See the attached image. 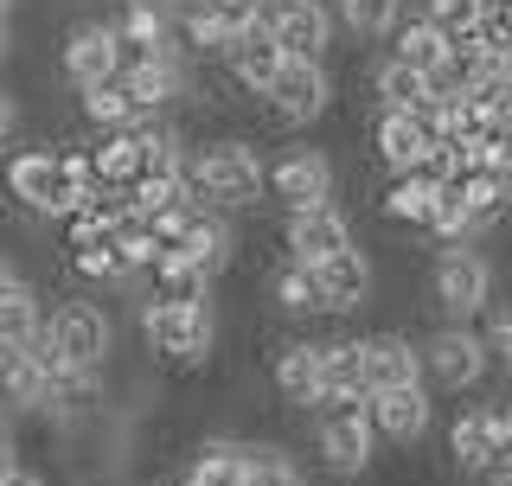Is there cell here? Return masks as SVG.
I'll list each match as a JSON object with an SVG mask.
<instances>
[{
  "label": "cell",
  "mask_w": 512,
  "mask_h": 486,
  "mask_svg": "<svg viewBox=\"0 0 512 486\" xmlns=\"http://www.w3.org/2000/svg\"><path fill=\"white\" fill-rule=\"evenodd\" d=\"M186 199L205 205V212H244V205L263 199V154L244 135H218L205 148L186 154Z\"/></svg>",
  "instance_id": "1"
},
{
  "label": "cell",
  "mask_w": 512,
  "mask_h": 486,
  "mask_svg": "<svg viewBox=\"0 0 512 486\" xmlns=\"http://www.w3.org/2000/svg\"><path fill=\"white\" fill-rule=\"evenodd\" d=\"M429 301L442 307V327H474L493 307V263L468 243H448L429 269Z\"/></svg>",
  "instance_id": "2"
},
{
  "label": "cell",
  "mask_w": 512,
  "mask_h": 486,
  "mask_svg": "<svg viewBox=\"0 0 512 486\" xmlns=\"http://www.w3.org/2000/svg\"><path fill=\"white\" fill-rule=\"evenodd\" d=\"M416 365H423V391H474L487 378L493 352L474 327H436L429 339H416Z\"/></svg>",
  "instance_id": "3"
},
{
  "label": "cell",
  "mask_w": 512,
  "mask_h": 486,
  "mask_svg": "<svg viewBox=\"0 0 512 486\" xmlns=\"http://www.w3.org/2000/svg\"><path fill=\"white\" fill-rule=\"evenodd\" d=\"M141 339H148V352L167 359V365H205L212 346H218V320H212V307L141 301Z\"/></svg>",
  "instance_id": "4"
},
{
  "label": "cell",
  "mask_w": 512,
  "mask_h": 486,
  "mask_svg": "<svg viewBox=\"0 0 512 486\" xmlns=\"http://www.w3.org/2000/svg\"><path fill=\"white\" fill-rule=\"evenodd\" d=\"M7 199L26 205L32 218H71V212H84L90 192H77L71 180H64L52 148H20L7 160Z\"/></svg>",
  "instance_id": "5"
},
{
  "label": "cell",
  "mask_w": 512,
  "mask_h": 486,
  "mask_svg": "<svg viewBox=\"0 0 512 486\" xmlns=\"http://www.w3.org/2000/svg\"><path fill=\"white\" fill-rule=\"evenodd\" d=\"M39 339L58 352L64 371H103L109 365V346H116V327H109V314L96 301H64Z\"/></svg>",
  "instance_id": "6"
},
{
  "label": "cell",
  "mask_w": 512,
  "mask_h": 486,
  "mask_svg": "<svg viewBox=\"0 0 512 486\" xmlns=\"http://www.w3.org/2000/svg\"><path fill=\"white\" fill-rule=\"evenodd\" d=\"M263 32L276 39L282 58H295V64H327L333 7H327V0H269V7H263Z\"/></svg>",
  "instance_id": "7"
},
{
  "label": "cell",
  "mask_w": 512,
  "mask_h": 486,
  "mask_svg": "<svg viewBox=\"0 0 512 486\" xmlns=\"http://www.w3.org/2000/svg\"><path fill=\"white\" fill-rule=\"evenodd\" d=\"M263 192L282 199L288 212L327 205L333 199V160H327V148H282L276 160H263Z\"/></svg>",
  "instance_id": "8"
},
{
  "label": "cell",
  "mask_w": 512,
  "mask_h": 486,
  "mask_svg": "<svg viewBox=\"0 0 512 486\" xmlns=\"http://www.w3.org/2000/svg\"><path fill=\"white\" fill-rule=\"evenodd\" d=\"M282 250H288V263L320 269V263H333V256L359 250V243H352V218L327 199V205H308V212L282 218Z\"/></svg>",
  "instance_id": "9"
},
{
  "label": "cell",
  "mask_w": 512,
  "mask_h": 486,
  "mask_svg": "<svg viewBox=\"0 0 512 486\" xmlns=\"http://www.w3.org/2000/svg\"><path fill=\"white\" fill-rule=\"evenodd\" d=\"M327 103H333L327 64H295V58H282L276 84L263 90V109H269L282 128H308V122H320V116H327Z\"/></svg>",
  "instance_id": "10"
},
{
  "label": "cell",
  "mask_w": 512,
  "mask_h": 486,
  "mask_svg": "<svg viewBox=\"0 0 512 486\" xmlns=\"http://www.w3.org/2000/svg\"><path fill=\"white\" fill-rule=\"evenodd\" d=\"M372 148L384 160V173L391 180H404V173H423L429 167V154H436V135H429V122L404 116V109H378V122H372Z\"/></svg>",
  "instance_id": "11"
},
{
  "label": "cell",
  "mask_w": 512,
  "mask_h": 486,
  "mask_svg": "<svg viewBox=\"0 0 512 486\" xmlns=\"http://www.w3.org/2000/svg\"><path fill=\"white\" fill-rule=\"evenodd\" d=\"M365 423H372L378 442L391 448H416L429 435V423H436V403H429L423 384H404V391H378L372 403H365Z\"/></svg>",
  "instance_id": "12"
},
{
  "label": "cell",
  "mask_w": 512,
  "mask_h": 486,
  "mask_svg": "<svg viewBox=\"0 0 512 486\" xmlns=\"http://www.w3.org/2000/svg\"><path fill=\"white\" fill-rule=\"evenodd\" d=\"M359 359H365V397L378 391H404V384H423V365H416V339L397 327L359 333Z\"/></svg>",
  "instance_id": "13"
},
{
  "label": "cell",
  "mask_w": 512,
  "mask_h": 486,
  "mask_svg": "<svg viewBox=\"0 0 512 486\" xmlns=\"http://www.w3.org/2000/svg\"><path fill=\"white\" fill-rule=\"evenodd\" d=\"M58 71L71 90H96L116 77V52H109V20H77L58 45Z\"/></svg>",
  "instance_id": "14"
},
{
  "label": "cell",
  "mask_w": 512,
  "mask_h": 486,
  "mask_svg": "<svg viewBox=\"0 0 512 486\" xmlns=\"http://www.w3.org/2000/svg\"><path fill=\"white\" fill-rule=\"evenodd\" d=\"M314 448H320V467L340 480H359L378 455V435L365 416H340V423H314Z\"/></svg>",
  "instance_id": "15"
},
{
  "label": "cell",
  "mask_w": 512,
  "mask_h": 486,
  "mask_svg": "<svg viewBox=\"0 0 512 486\" xmlns=\"http://www.w3.org/2000/svg\"><path fill=\"white\" fill-rule=\"evenodd\" d=\"M314 282H320V314H359V307H372L378 275H372V256L365 250H346L333 263H320Z\"/></svg>",
  "instance_id": "16"
},
{
  "label": "cell",
  "mask_w": 512,
  "mask_h": 486,
  "mask_svg": "<svg viewBox=\"0 0 512 486\" xmlns=\"http://www.w3.org/2000/svg\"><path fill=\"white\" fill-rule=\"evenodd\" d=\"M320 352H327V339H288L276 359H269V384H276L282 403L308 410L320 397Z\"/></svg>",
  "instance_id": "17"
},
{
  "label": "cell",
  "mask_w": 512,
  "mask_h": 486,
  "mask_svg": "<svg viewBox=\"0 0 512 486\" xmlns=\"http://www.w3.org/2000/svg\"><path fill=\"white\" fill-rule=\"evenodd\" d=\"M45 397H52V371H45L39 346H0V403L45 410Z\"/></svg>",
  "instance_id": "18"
},
{
  "label": "cell",
  "mask_w": 512,
  "mask_h": 486,
  "mask_svg": "<svg viewBox=\"0 0 512 486\" xmlns=\"http://www.w3.org/2000/svg\"><path fill=\"white\" fill-rule=\"evenodd\" d=\"M116 84L128 90L135 116L148 122V116H160V109H173V103L186 96V58H154L148 71H135V77H116Z\"/></svg>",
  "instance_id": "19"
},
{
  "label": "cell",
  "mask_w": 512,
  "mask_h": 486,
  "mask_svg": "<svg viewBox=\"0 0 512 486\" xmlns=\"http://www.w3.org/2000/svg\"><path fill=\"white\" fill-rule=\"evenodd\" d=\"M224 71L237 77L250 96H263L269 84H276V71H282V52H276V39H269L263 26H250V32H237L231 39V52H224Z\"/></svg>",
  "instance_id": "20"
},
{
  "label": "cell",
  "mask_w": 512,
  "mask_h": 486,
  "mask_svg": "<svg viewBox=\"0 0 512 486\" xmlns=\"http://www.w3.org/2000/svg\"><path fill=\"white\" fill-rule=\"evenodd\" d=\"M148 301H160V307H212V275L180 263V256H160L148 269Z\"/></svg>",
  "instance_id": "21"
},
{
  "label": "cell",
  "mask_w": 512,
  "mask_h": 486,
  "mask_svg": "<svg viewBox=\"0 0 512 486\" xmlns=\"http://www.w3.org/2000/svg\"><path fill=\"white\" fill-rule=\"evenodd\" d=\"M448 461L461 467V474H493V435H487V416H480V403L468 410H455V423H448Z\"/></svg>",
  "instance_id": "22"
},
{
  "label": "cell",
  "mask_w": 512,
  "mask_h": 486,
  "mask_svg": "<svg viewBox=\"0 0 512 486\" xmlns=\"http://www.w3.org/2000/svg\"><path fill=\"white\" fill-rule=\"evenodd\" d=\"M90 173H96V186H109V192H128L141 180V141H135V128H116V135H103L90 148Z\"/></svg>",
  "instance_id": "23"
},
{
  "label": "cell",
  "mask_w": 512,
  "mask_h": 486,
  "mask_svg": "<svg viewBox=\"0 0 512 486\" xmlns=\"http://www.w3.org/2000/svg\"><path fill=\"white\" fill-rule=\"evenodd\" d=\"M391 58L410 64V71H423V77H436L442 58H448V39L423 20V13H410V20H397V32H391Z\"/></svg>",
  "instance_id": "24"
},
{
  "label": "cell",
  "mask_w": 512,
  "mask_h": 486,
  "mask_svg": "<svg viewBox=\"0 0 512 486\" xmlns=\"http://www.w3.org/2000/svg\"><path fill=\"white\" fill-rule=\"evenodd\" d=\"M429 205H436V180L429 173H404V180L384 186L378 218L384 224H429Z\"/></svg>",
  "instance_id": "25"
},
{
  "label": "cell",
  "mask_w": 512,
  "mask_h": 486,
  "mask_svg": "<svg viewBox=\"0 0 512 486\" xmlns=\"http://www.w3.org/2000/svg\"><path fill=\"white\" fill-rule=\"evenodd\" d=\"M404 20V0H333V26H346L352 39H391Z\"/></svg>",
  "instance_id": "26"
},
{
  "label": "cell",
  "mask_w": 512,
  "mask_h": 486,
  "mask_svg": "<svg viewBox=\"0 0 512 486\" xmlns=\"http://www.w3.org/2000/svg\"><path fill=\"white\" fill-rule=\"evenodd\" d=\"M372 96H378V109H423L429 103V77L423 71H410V64H397V58H384L378 71H372Z\"/></svg>",
  "instance_id": "27"
},
{
  "label": "cell",
  "mask_w": 512,
  "mask_h": 486,
  "mask_svg": "<svg viewBox=\"0 0 512 486\" xmlns=\"http://www.w3.org/2000/svg\"><path fill=\"white\" fill-rule=\"evenodd\" d=\"M320 391L365 397V359H359V339H327V352H320Z\"/></svg>",
  "instance_id": "28"
},
{
  "label": "cell",
  "mask_w": 512,
  "mask_h": 486,
  "mask_svg": "<svg viewBox=\"0 0 512 486\" xmlns=\"http://www.w3.org/2000/svg\"><path fill=\"white\" fill-rule=\"evenodd\" d=\"M77 109H84V122H96L103 135H116V128H135V103H128V90L109 77V84H96V90H77Z\"/></svg>",
  "instance_id": "29"
},
{
  "label": "cell",
  "mask_w": 512,
  "mask_h": 486,
  "mask_svg": "<svg viewBox=\"0 0 512 486\" xmlns=\"http://www.w3.org/2000/svg\"><path fill=\"white\" fill-rule=\"evenodd\" d=\"M269 301H276L282 314H320V282H314V269L282 263L276 275H269Z\"/></svg>",
  "instance_id": "30"
},
{
  "label": "cell",
  "mask_w": 512,
  "mask_h": 486,
  "mask_svg": "<svg viewBox=\"0 0 512 486\" xmlns=\"http://www.w3.org/2000/svg\"><path fill=\"white\" fill-rule=\"evenodd\" d=\"M39 339V295L20 288V295H0V346H32Z\"/></svg>",
  "instance_id": "31"
},
{
  "label": "cell",
  "mask_w": 512,
  "mask_h": 486,
  "mask_svg": "<svg viewBox=\"0 0 512 486\" xmlns=\"http://www.w3.org/2000/svg\"><path fill=\"white\" fill-rule=\"evenodd\" d=\"M487 13V0H423V20L442 32V39H468Z\"/></svg>",
  "instance_id": "32"
},
{
  "label": "cell",
  "mask_w": 512,
  "mask_h": 486,
  "mask_svg": "<svg viewBox=\"0 0 512 486\" xmlns=\"http://www.w3.org/2000/svg\"><path fill=\"white\" fill-rule=\"evenodd\" d=\"M468 39H474L487 58H500V64H506V52H512V0H493V7L480 13V26L468 32Z\"/></svg>",
  "instance_id": "33"
},
{
  "label": "cell",
  "mask_w": 512,
  "mask_h": 486,
  "mask_svg": "<svg viewBox=\"0 0 512 486\" xmlns=\"http://www.w3.org/2000/svg\"><path fill=\"white\" fill-rule=\"evenodd\" d=\"M71 269L90 275V282H122V256H116V231H109L103 243H90V250H71Z\"/></svg>",
  "instance_id": "34"
},
{
  "label": "cell",
  "mask_w": 512,
  "mask_h": 486,
  "mask_svg": "<svg viewBox=\"0 0 512 486\" xmlns=\"http://www.w3.org/2000/svg\"><path fill=\"white\" fill-rule=\"evenodd\" d=\"M199 7H205V13H212V20L237 39V32L263 26V7H269V0H199Z\"/></svg>",
  "instance_id": "35"
},
{
  "label": "cell",
  "mask_w": 512,
  "mask_h": 486,
  "mask_svg": "<svg viewBox=\"0 0 512 486\" xmlns=\"http://www.w3.org/2000/svg\"><path fill=\"white\" fill-rule=\"evenodd\" d=\"M480 339H487V352L512 371V307H487V333Z\"/></svg>",
  "instance_id": "36"
},
{
  "label": "cell",
  "mask_w": 512,
  "mask_h": 486,
  "mask_svg": "<svg viewBox=\"0 0 512 486\" xmlns=\"http://www.w3.org/2000/svg\"><path fill=\"white\" fill-rule=\"evenodd\" d=\"M20 128V103H13V90H0V141Z\"/></svg>",
  "instance_id": "37"
},
{
  "label": "cell",
  "mask_w": 512,
  "mask_h": 486,
  "mask_svg": "<svg viewBox=\"0 0 512 486\" xmlns=\"http://www.w3.org/2000/svg\"><path fill=\"white\" fill-rule=\"evenodd\" d=\"M13 467H20V448H13V435H7V429H0V480H7V474H13Z\"/></svg>",
  "instance_id": "38"
},
{
  "label": "cell",
  "mask_w": 512,
  "mask_h": 486,
  "mask_svg": "<svg viewBox=\"0 0 512 486\" xmlns=\"http://www.w3.org/2000/svg\"><path fill=\"white\" fill-rule=\"evenodd\" d=\"M0 486H45V480H39V474H26V467H13V474L0 480Z\"/></svg>",
  "instance_id": "39"
},
{
  "label": "cell",
  "mask_w": 512,
  "mask_h": 486,
  "mask_svg": "<svg viewBox=\"0 0 512 486\" xmlns=\"http://www.w3.org/2000/svg\"><path fill=\"white\" fill-rule=\"evenodd\" d=\"M500 84H506V90H512V52H506V64H500Z\"/></svg>",
  "instance_id": "40"
},
{
  "label": "cell",
  "mask_w": 512,
  "mask_h": 486,
  "mask_svg": "<svg viewBox=\"0 0 512 486\" xmlns=\"http://www.w3.org/2000/svg\"><path fill=\"white\" fill-rule=\"evenodd\" d=\"M0 64H7V26H0Z\"/></svg>",
  "instance_id": "41"
},
{
  "label": "cell",
  "mask_w": 512,
  "mask_h": 486,
  "mask_svg": "<svg viewBox=\"0 0 512 486\" xmlns=\"http://www.w3.org/2000/svg\"><path fill=\"white\" fill-rule=\"evenodd\" d=\"M7 13H13V0H0V26H7Z\"/></svg>",
  "instance_id": "42"
},
{
  "label": "cell",
  "mask_w": 512,
  "mask_h": 486,
  "mask_svg": "<svg viewBox=\"0 0 512 486\" xmlns=\"http://www.w3.org/2000/svg\"><path fill=\"white\" fill-rule=\"evenodd\" d=\"M506 403H512V371H506Z\"/></svg>",
  "instance_id": "43"
},
{
  "label": "cell",
  "mask_w": 512,
  "mask_h": 486,
  "mask_svg": "<svg viewBox=\"0 0 512 486\" xmlns=\"http://www.w3.org/2000/svg\"><path fill=\"white\" fill-rule=\"evenodd\" d=\"M167 486H186V474H180V480H167Z\"/></svg>",
  "instance_id": "44"
},
{
  "label": "cell",
  "mask_w": 512,
  "mask_h": 486,
  "mask_svg": "<svg viewBox=\"0 0 512 486\" xmlns=\"http://www.w3.org/2000/svg\"><path fill=\"white\" fill-rule=\"evenodd\" d=\"M493 486H512V480H493Z\"/></svg>",
  "instance_id": "45"
},
{
  "label": "cell",
  "mask_w": 512,
  "mask_h": 486,
  "mask_svg": "<svg viewBox=\"0 0 512 486\" xmlns=\"http://www.w3.org/2000/svg\"><path fill=\"white\" fill-rule=\"evenodd\" d=\"M0 429H7V423H0Z\"/></svg>",
  "instance_id": "46"
}]
</instances>
